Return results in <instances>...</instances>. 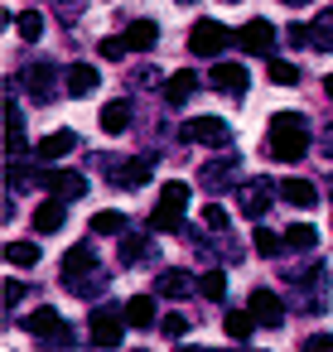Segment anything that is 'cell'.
<instances>
[{
    "mask_svg": "<svg viewBox=\"0 0 333 352\" xmlns=\"http://www.w3.org/2000/svg\"><path fill=\"white\" fill-rule=\"evenodd\" d=\"M155 328H160V333H164L169 342H179V338L189 333V318H184V314H164V318H160Z\"/></svg>",
    "mask_w": 333,
    "mask_h": 352,
    "instance_id": "obj_36",
    "label": "cell"
},
{
    "mask_svg": "<svg viewBox=\"0 0 333 352\" xmlns=\"http://www.w3.org/2000/svg\"><path fill=\"white\" fill-rule=\"evenodd\" d=\"M179 6H193V0H179Z\"/></svg>",
    "mask_w": 333,
    "mask_h": 352,
    "instance_id": "obj_44",
    "label": "cell"
},
{
    "mask_svg": "<svg viewBox=\"0 0 333 352\" xmlns=\"http://www.w3.org/2000/svg\"><path fill=\"white\" fill-rule=\"evenodd\" d=\"M20 294H25V285H15V280H6V309H10V304H15Z\"/></svg>",
    "mask_w": 333,
    "mask_h": 352,
    "instance_id": "obj_40",
    "label": "cell"
},
{
    "mask_svg": "<svg viewBox=\"0 0 333 352\" xmlns=\"http://www.w3.org/2000/svg\"><path fill=\"white\" fill-rule=\"evenodd\" d=\"M251 246H256L261 256H280V251H290V246H285V236H275L270 227H256V236H251Z\"/></svg>",
    "mask_w": 333,
    "mask_h": 352,
    "instance_id": "obj_32",
    "label": "cell"
},
{
    "mask_svg": "<svg viewBox=\"0 0 333 352\" xmlns=\"http://www.w3.org/2000/svg\"><path fill=\"white\" fill-rule=\"evenodd\" d=\"M203 227H208V232H227V212L208 203V208H203Z\"/></svg>",
    "mask_w": 333,
    "mask_h": 352,
    "instance_id": "obj_38",
    "label": "cell"
},
{
    "mask_svg": "<svg viewBox=\"0 0 333 352\" xmlns=\"http://www.w3.org/2000/svg\"><path fill=\"white\" fill-rule=\"evenodd\" d=\"M6 145L10 150H25V116H20L15 97H6Z\"/></svg>",
    "mask_w": 333,
    "mask_h": 352,
    "instance_id": "obj_26",
    "label": "cell"
},
{
    "mask_svg": "<svg viewBox=\"0 0 333 352\" xmlns=\"http://www.w3.org/2000/svg\"><path fill=\"white\" fill-rule=\"evenodd\" d=\"M63 82H68V97H92V92L102 87V73H97L92 63H73Z\"/></svg>",
    "mask_w": 333,
    "mask_h": 352,
    "instance_id": "obj_15",
    "label": "cell"
},
{
    "mask_svg": "<svg viewBox=\"0 0 333 352\" xmlns=\"http://www.w3.org/2000/svg\"><path fill=\"white\" fill-rule=\"evenodd\" d=\"M193 92H198V73H174V78L164 82V102H169V107H184Z\"/></svg>",
    "mask_w": 333,
    "mask_h": 352,
    "instance_id": "obj_20",
    "label": "cell"
},
{
    "mask_svg": "<svg viewBox=\"0 0 333 352\" xmlns=\"http://www.w3.org/2000/svg\"><path fill=\"white\" fill-rule=\"evenodd\" d=\"M304 347H309V352H323V347H333V333H314Z\"/></svg>",
    "mask_w": 333,
    "mask_h": 352,
    "instance_id": "obj_39",
    "label": "cell"
},
{
    "mask_svg": "<svg viewBox=\"0 0 333 352\" xmlns=\"http://www.w3.org/2000/svg\"><path fill=\"white\" fill-rule=\"evenodd\" d=\"M97 54H102V58H111V63H121V58L131 54V44H126V39H102V44H97Z\"/></svg>",
    "mask_w": 333,
    "mask_h": 352,
    "instance_id": "obj_37",
    "label": "cell"
},
{
    "mask_svg": "<svg viewBox=\"0 0 333 352\" xmlns=\"http://www.w3.org/2000/svg\"><path fill=\"white\" fill-rule=\"evenodd\" d=\"M232 39H237V34H227V25H217V20H198V25L189 30V54L208 58V54H222Z\"/></svg>",
    "mask_w": 333,
    "mask_h": 352,
    "instance_id": "obj_3",
    "label": "cell"
},
{
    "mask_svg": "<svg viewBox=\"0 0 333 352\" xmlns=\"http://www.w3.org/2000/svg\"><path fill=\"white\" fill-rule=\"evenodd\" d=\"M232 6H237V0H232Z\"/></svg>",
    "mask_w": 333,
    "mask_h": 352,
    "instance_id": "obj_45",
    "label": "cell"
},
{
    "mask_svg": "<svg viewBox=\"0 0 333 352\" xmlns=\"http://www.w3.org/2000/svg\"><path fill=\"white\" fill-rule=\"evenodd\" d=\"M155 289H160L164 299H189V294L198 289V280H193L189 270H160V280H155Z\"/></svg>",
    "mask_w": 333,
    "mask_h": 352,
    "instance_id": "obj_16",
    "label": "cell"
},
{
    "mask_svg": "<svg viewBox=\"0 0 333 352\" xmlns=\"http://www.w3.org/2000/svg\"><path fill=\"white\" fill-rule=\"evenodd\" d=\"M126 126H131V97L107 102V107H102V131H107V135H121Z\"/></svg>",
    "mask_w": 333,
    "mask_h": 352,
    "instance_id": "obj_19",
    "label": "cell"
},
{
    "mask_svg": "<svg viewBox=\"0 0 333 352\" xmlns=\"http://www.w3.org/2000/svg\"><path fill=\"white\" fill-rule=\"evenodd\" d=\"M280 6H309V0H280Z\"/></svg>",
    "mask_w": 333,
    "mask_h": 352,
    "instance_id": "obj_43",
    "label": "cell"
},
{
    "mask_svg": "<svg viewBox=\"0 0 333 352\" xmlns=\"http://www.w3.org/2000/svg\"><path fill=\"white\" fill-rule=\"evenodd\" d=\"M126 309H111V304H102V309H92V323H87V338H92V347H121L126 342Z\"/></svg>",
    "mask_w": 333,
    "mask_h": 352,
    "instance_id": "obj_2",
    "label": "cell"
},
{
    "mask_svg": "<svg viewBox=\"0 0 333 352\" xmlns=\"http://www.w3.org/2000/svg\"><path fill=\"white\" fill-rule=\"evenodd\" d=\"M63 222H68V208H63V198H58V193H54L49 203H39V208H34V232H58Z\"/></svg>",
    "mask_w": 333,
    "mask_h": 352,
    "instance_id": "obj_18",
    "label": "cell"
},
{
    "mask_svg": "<svg viewBox=\"0 0 333 352\" xmlns=\"http://www.w3.org/2000/svg\"><path fill=\"white\" fill-rule=\"evenodd\" d=\"M266 150H270L275 160H285V164L304 160V150H309V116H299V111H275V116H270V131H266Z\"/></svg>",
    "mask_w": 333,
    "mask_h": 352,
    "instance_id": "obj_1",
    "label": "cell"
},
{
    "mask_svg": "<svg viewBox=\"0 0 333 352\" xmlns=\"http://www.w3.org/2000/svg\"><path fill=\"white\" fill-rule=\"evenodd\" d=\"M208 82L217 87V92H227V97H241L246 87H251V73L241 68V63H213V73H208Z\"/></svg>",
    "mask_w": 333,
    "mask_h": 352,
    "instance_id": "obj_8",
    "label": "cell"
},
{
    "mask_svg": "<svg viewBox=\"0 0 333 352\" xmlns=\"http://www.w3.org/2000/svg\"><path fill=\"white\" fill-rule=\"evenodd\" d=\"M246 309L256 314V323L261 328H285V299L270 289V285H261V289H251V299H246Z\"/></svg>",
    "mask_w": 333,
    "mask_h": 352,
    "instance_id": "obj_5",
    "label": "cell"
},
{
    "mask_svg": "<svg viewBox=\"0 0 333 352\" xmlns=\"http://www.w3.org/2000/svg\"><path fill=\"white\" fill-rule=\"evenodd\" d=\"M309 44H314L319 54H333V6H328L323 15H314V25H309Z\"/></svg>",
    "mask_w": 333,
    "mask_h": 352,
    "instance_id": "obj_25",
    "label": "cell"
},
{
    "mask_svg": "<svg viewBox=\"0 0 333 352\" xmlns=\"http://www.w3.org/2000/svg\"><path fill=\"white\" fill-rule=\"evenodd\" d=\"M323 155L333 160V126H323Z\"/></svg>",
    "mask_w": 333,
    "mask_h": 352,
    "instance_id": "obj_41",
    "label": "cell"
},
{
    "mask_svg": "<svg viewBox=\"0 0 333 352\" xmlns=\"http://www.w3.org/2000/svg\"><path fill=\"white\" fill-rule=\"evenodd\" d=\"M275 193H280L275 184L251 179V184H241V193H237V198H241V212H246V217H266V208H270V198H275Z\"/></svg>",
    "mask_w": 333,
    "mask_h": 352,
    "instance_id": "obj_11",
    "label": "cell"
},
{
    "mask_svg": "<svg viewBox=\"0 0 333 352\" xmlns=\"http://www.w3.org/2000/svg\"><path fill=\"white\" fill-rule=\"evenodd\" d=\"M237 49L241 54H270L275 49V25L270 20H246L237 30Z\"/></svg>",
    "mask_w": 333,
    "mask_h": 352,
    "instance_id": "obj_7",
    "label": "cell"
},
{
    "mask_svg": "<svg viewBox=\"0 0 333 352\" xmlns=\"http://www.w3.org/2000/svg\"><path fill=\"white\" fill-rule=\"evenodd\" d=\"M39 34H44V15H39V10H25V15H20V39L34 44Z\"/></svg>",
    "mask_w": 333,
    "mask_h": 352,
    "instance_id": "obj_34",
    "label": "cell"
},
{
    "mask_svg": "<svg viewBox=\"0 0 333 352\" xmlns=\"http://www.w3.org/2000/svg\"><path fill=\"white\" fill-rule=\"evenodd\" d=\"M150 174H155L150 160H121V164L111 169V184H116V188H145Z\"/></svg>",
    "mask_w": 333,
    "mask_h": 352,
    "instance_id": "obj_14",
    "label": "cell"
},
{
    "mask_svg": "<svg viewBox=\"0 0 333 352\" xmlns=\"http://www.w3.org/2000/svg\"><path fill=\"white\" fill-rule=\"evenodd\" d=\"M198 294L213 299V304H222V299H227V275H222V270H208V275L198 280Z\"/></svg>",
    "mask_w": 333,
    "mask_h": 352,
    "instance_id": "obj_31",
    "label": "cell"
},
{
    "mask_svg": "<svg viewBox=\"0 0 333 352\" xmlns=\"http://www.w3.org/2000/svg\"><path fill=\"white\" fill-rule=\"evenodd\" d=\"M314 241H319V232H314L309 222H294V227H285V246H290V251H309Z\"/></svg>",
    "mask_w": 333,
    "mask_h": 352,
    "instance_id": "obj_30",
    "label": "cell"
},
{
    "mask_svg": "<svg viewBox=\"0 0 333 352\" xmlns=\"http://www.w3.org/2000/svg\"><path fill=\"white\" fill-rule=\"evenodd\" d=\"M145 261H150V236L131 232V236L121 241V265H145Z\"/></svg>",
    "mask_w": 333,
    "mask_h": 352,
    "instance_id": "obj_28",
    "label": "cell"
},
{
    "mask_svg": "<svg viewBox=\"0 0 333 352\" xmlns=\"http://www.w3.org/2000/svg\"><path fill=\"white\" fill-rule=\"evenodd\" d=\"M184 140H189V145H217V150H227V145H232V126H227L222 116H193V121L184 126Z\"/></svg>",
    "mask_w": 333,
    "mask_h": 352,
    "instance_id": "obj_4",
    "label": "cell"
},
{
    "mask_svg": "<svg viewBox=\"0 0 333 352\" xmlns=\"http://www.w3.org/2000/svg\"><path fill=\"white\" fill-rule=\"evenodd\" d=\"M20 82H25V92H30L34 102H49V97H54V82H58V78H54V63L34 58V63H30V68L20 73Z\"/></svg>",
    "mask_w": 333,
    "mask_h": 352,
    "instance_id": "obj_9",
    "label": "cell"
},
{
    "mask_svg": "<svg viewBox=\"0 0 333 352\" xmlns=\"http://www.w3.org/2000/svg\"><path fill=\"white\" fill-rule=\"evenodd\" d=\"M323 97H333V73H328V78H323Z\"/></svg>",
    "mask_w": 333,
    "mask_h": 352,
    "instance_id": "obj_42",
    "label": "cell"
},
{
    "mask_svg": "<svg viewBox=\"0 0 333 352\" xmlns=\"http://www.w3.org/2000/svg\"><path fill=\"white\" fill-rule=\"evenodd\" d=\"M73 150H78V135H73V131H54V135L39 140V160H63V155H73Z\"/></svg>",
    "mask_w": 333,
    "mask_h": 352,
    "instance_id": "obj_21",
    "label": "cell"
},
{
    "mask_svg": "<svg viewBox=\"0 0 333 352\" xmlns=\"http://www.w3.org/2000/svg\"><path fill=\"white\" fill-rule=\"evenodd\" d=\"M280 198L294 203V208H314V203H319V188H314L309 179H285V184H280Z\"/></svg>",
    "mask_w": 333,
    "mask_h": 352,
    "instance_id": "obj_22",
    "label": "cell"
},
{
    "mask_svg": "<svg viewBox=\"0 0 333 352\" xmlns=\"http://www.w3.org/2000/svg\"><path fill=\"white\" fill-rule=\"evenodd\" d=\"M126 44H131V54H150V49L160 44V25H155V20H131Z\"/></svg>",
    "mask_w": 333,
    "mask_h": 352,
    "instance_id": "obj_17",
    "label": "cell"
},
{
    "mask_svg": "<svg viewBox=\"0 0 333 352\" xmlns=\"http://www.w3.org/2000/svg\"><path fill=\"white\" fill-rule=\"evenodd\" d=\"M126 318H131V328H150V323H160L155 294H136V299L126 304Z\"/></svg>",
    "mask_w": 333,
    "mask_h": 352,
    "instance_id": "obj_23",
    "label": "cell"
},
{
    "mask_svg": "<svg viewBox=\"0 0 333 352\" xmlns=\"http://www.w3.org/2000/svg\"><path fill=\"white\" fill-rule=\"evenodd\" d=\"M256 328H261V323H256L251 309H232V314H227V338H232V342H251Z\"/></svg>",
    "mask_w": 333,
    "mask_h": 352,
    "instance_id": "obj_24",
    "label": "cell"
},
{
    "mask_svg": "<svg viewBox=\"0 0 333 352\" xmlns=\"http://www.w3.org/2000/svg\"><path fill=\"white\" fill-rule=\"evenodd\" d=\"M25 328H30L39 342H58V347H68V342H73V333H68V323H63V314H58V309H34Z\"/></svg>",
    "mask_w": 333,
    "mask_h": 352,
    "instance_id": "obj_6",
    "label": "cell"
},
{
    "mask_svg": "<svg viewBox=\"0 0 333 352\" xmlns=\"http://www.w3.org/2000/svg\"><path fill=\"white\" fill-rule=\"evenodd\" d=\"M126 232V212H97L92 217V236H121Z\"/></svg>",
    "mask_w": 333,
    "mask_h": 352,
    "instance_id": "obj_29",
    "label": "cell"
},
{
    "mask_svg": "<svg viewBox=\"0 0 333 352\" xmlns=\"http://www.w3.org/2000/svg\"><path fill=\"white\" fill-rule=\"evenodd\" d=\"M102 265H97V251L92 246H73L68 256H63V285L73 289L78 280H87V275H97Z\"/></svg>",
    "mask_w": 333,
    "mask_h": 352,
    "instance_id": "obj_10",
    "label": "cell"
},
{
    "mask_svg": "<svg viewBox=\"0 0 333 352\" xmlns=\"http://www.w3.org/2000/svg\"><path fill=\"white\" fill-rule=\"evenodd\" d=\"M6 261L10 265H39V246L34 241H10L6 246Z\"/></svg>",
    "mask_w": 333,
    "mask_h": 352,
    "instance_id": "obj_33",
    "label": "cell"
},
{
    "mask_svg": "<svg viewBox=\"0 0 333 352\" xmlns=\"http://www.w3.org/2000/svg\"><path fill=\"white\" fill-rule=\"evenodd\" d=\"M237 169H241V164H237L232 155H222V160H208L198 179H203V188H208V193H217V188H227V184H237Z\"/></svg>",
    "mask_w": 333,
    "mask_h": 352,
    "instance_id": "obj_13",
    "label": "cell"
},
{
    "mask_svg": "<svg viewBox=\"0 0 333 352\" xmlns=\"http://www.w3.org/2000/svg\"><path fill=\"white\" fill-rule=\"evenodd\" d=\"M179 227H184V208L160 203V208L150 212V232H179Z\"/></svg>",
    "mask_w": 333,
    "mask_h": 352,
    "instance_id": "obj_27",
    "label": "cell"
},
{
    "mask_svg": "<svg viewBox=\"0 0 333 352\" xmlns=\"http://www.w3.org/2000/svg\"><path fill=\"white\" fill-rule=\"evenodd\" d=\"M270 82L294 87V82H299V68H294V63H285V58H270Z\"/></svg>",
    "mask_w": 333,
    "mask_h": 352,
    "instance_id": "obj_35",
    "label": "cell"
},
{
    "mask_svg": "<svg viewBox=\"0 0 333 352\" xmlns=\"http://www.w3.org/2000/svg\"><path fill=\"white\" fill-rule=\"evenodd\" d=\"M39 184H49L63 203H73V198H83V193H87V179H83V174H73V169H49V174H39Z\"/></svg>",
    "mask_w": 333,
    "mask_h": 352,
    "instance_id": "obj_12",
    "label": "cell"
}]
</instances>
